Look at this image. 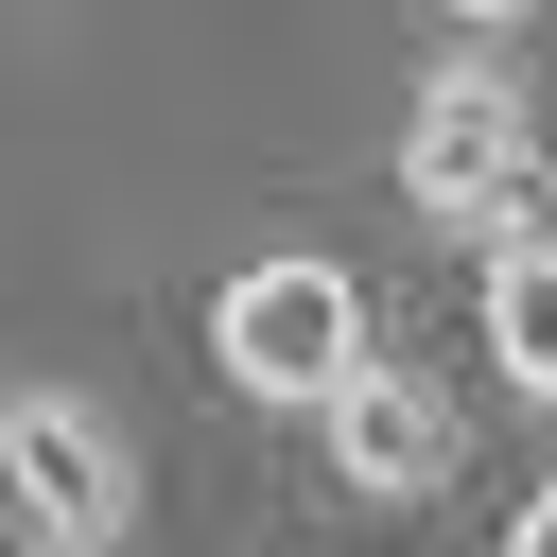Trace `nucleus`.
<instances>
[{
    "label": "nucleus",
    "instance_id": "obj_3",
    "mask_svg": "<svg viewBox=\"0 0 557 557\" xmlns=\"http://www.w3.org/2000/svg\"><path fill=\"white\" fill-rule=\"evenodd\" d=\"M0 505H17V540L35 557H104V540H139V435L87 400V383H0Z\"/></svg>",
    "mask_w": 557,
    "mask_h": 557
},
{
    "label": "nucleus",
    "instance_id": "obj_2",
    "mask_svg": "<svg viewBox=\"0 0 557 557\" xmlns=\"http://www.w3.org/2000/svg\"><path fill=\"white\" fill-rule=\"evenodd\" d=\"M366 366H383V313H366V278H348L331 244H261V261H226V296H209V383H226V400H261V418H331Z\"/></svg>",
    "mask_w": 557,
    "mask_h": 557
},
{
    "label": "nucleus",
    "instance_id": "obj_6",
    "mask_svg": "<svg viewBox=\"0 0 557 557\" xmlns=\"http://www.w3.org/2000/svg\"><path fill=\"white\" fill-rule=\"evenodd\" d=\"M505 557H557V540H540V522H505Z\"/></svg>",
    "mask_w": 557,
    "mask_h": 557
},
{
    "label": "nucleus",
    "instance_id": "obj_7",
    "mask_svg": "<svg viewBox=\"0 0 557 557\" xmlns=\"http://www.w3.org/2000/svg\"><path fill=\"white\" fill-rule=\"evenodd\" d=\"M522 522H540V540H557V470H540V505H522Z\"/></svg>",
    "mask_w": 557,
    "mask_h": 557
},
{
    "label": "nucleus",
    "instance_id": "obj_1",
    "mask_svg": "<svg viewBox=\"0 0 557 557\" xmlns=\"http://www.w3.org/2000/svg\"><path fill=\"white\" fill-rule=\"evenodd\" d=\"M522 191H540V104H522V17L505 0H470V35L418 70V104H400V209L418 226H470V244H505L522 226Z\"/></svg>",
    "mask_w": 557,
    "mask_h": 557
},
{
    "label": "nucleus",
    "instance_id": "obj_4",
    "mask_svg": "<svg viewBox=\"0 0 557 557\" xmlns=\"http://www.w3.org/2000/svg\"><path fill=\"white\" fill-rule=\"evenodd\" d=\"M331 487H348V505H435V487H453V400H435L400 348L331 400Z\"/></svg>",
    "mask_w": 557,
    "mask_h": 557
},
{
    "label": "nucleus",
    "instance_id": "obj_8",
    "mask_svg": "<svg viewBox=\"0 0 557 557\" xmlns=\"http://www.w3.org/2000/svg\"><path fill=\"white\" fill-rule=\"evenodd\" d=\"M0 557H35V540H0Z\"/></svg>",
    "mask_w": 557,
    "mask_h": 557
},
{
    "label": "nucleus",
    "instance_id": "obj_5",
    "mask_svg": "<svg viewBox=\"0 0 557 557\" xmlns=\"http://www.w3.org/2000/svg\"><path fill=\"white\" fill-rule=\"evenodd\" d=\"M470 313H487V366L557 418V226H540V209H522L505 244H470Z\"/></svg>",
    "mask_w": 557,
    "mask_h": 557
}]
</instances>
